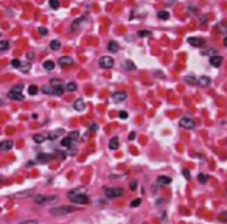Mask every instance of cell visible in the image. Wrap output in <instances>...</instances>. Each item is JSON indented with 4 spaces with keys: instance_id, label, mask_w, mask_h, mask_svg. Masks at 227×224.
<instances>
[{
    "instance_id": "6da1fadb",
    "label": "cell",
    "mask_w": 227,
    "mask_h": 224,
    "mask_svg": "<svg viewBox=\"0 0 227 224\" xmlns=\"http://www.w3.org/2000/svg\"><path fill=\"white\" fill-rule=\"evenodd\" d=\"M75 205H59V207H53L50 209V215H53V216H58V215H69V213H73L76 212Z\"/></svg>"
},
{
    "instance_id": "7a4b0ae2",
    "label": "cell",
    "mask_w": 227,
    "mask_h": 224,
    "mask_svg": "<svg viewBox=\"0 0 227 224\" xmlns=\"http://www.w3.org/2000/svg\"><path fill=\"white\" fill-rule=\"evenodd\" d=\"M123 195V189L120 187H106L104 189V196L107 199H115V198H120Z\"/></svg>"
},
{
    "instance_id": "3957f363",
    "label": "cell",
    "mask_w": 227,
    "mask_h": 224,
    "mask_svg": "<svg viewBox=\"0 0 227 224\" xmlns=\"http://www.w3.org/2000/svg\"><path fill=\"white\" fill-rule=\"evenodd\" d=\"M54 201H58V196H54V195H36L34 196V202L36 204L54 202Z\"/></svg>"
},
{
    "instance_id": "277c9868",
    "label": "cell",
    "mask_w": 227,
    "mask_h": 224,
    "mask_svg": "<svg viewBox=\"0 0 227 224\" xmlns=\"http://www.w3.org/2000/svg\"><path fill=\"white\" fill-rule=\"evenodd\" d=\"M114 62H115V61H114L111 56H101V58H100V61H98V64H100L101 69H112Z\"/></svg>"
},
{
    "instance_id": "5b68a950",
    "label": "cell",
    "mask_w": 227,
    "mask_h": 224,
    "mask_svg": "<svg viewBox=\"0 0 227 224\" xmlns=\"http://www.w3.org/2000/svg\"><path fill=\"white\" fill-rule=\"evenodd\" d=\"M179 125H180L184 129H193L196 123H194V120L190 118V117H182V118L179 120Z\"/></svg>"
},
{
    "instance_id": "8992f818",
    "label": "cell",
    "mask_w": 227,
    "mask_h": 224,
    "mask_svg": "<svg viewBox=\"0 0 227 224\" xmlns=\"http://www.w3.org/2000/svg\"><path fill=\"white\" fill-rule=\"evenodd\" d=\"M79 195H87V190H86V187H78V189H75V190H70L69 193H67V198L72 199V198H75V196H79Z\"/></svg>"
},
{
    "instance_id": "52a82bcc",
    "label": "cell",
    "mask_w": 227,
    "mask_h": 224,
    "mask_svg": "<svg viewBox=\"0 0 227 224\" xmlns=\"http://www.w3.org/2000/svg\"><path fill=\"white\" fill-rule=\"evenodd\" d=\"M73 204H78V205H83V204H89V196L87 195H79V196H75V198L70 199Z\"/></svg>"
},
{
    "instance_id": "ba28073f",
    "label": "cell",
    "mask_w": 227,
    "mask_h": 224,
    "mask_svg": "<svg viewBox=\"0 0 227 224\" xmlns=\"http://www.w3.org/2000/svg\"><path fill=\"white\" fill-rule=\"evenodd\" d=\"M64 134H65L64 129H56V131H52V132H50L48 136H47V138H50V140H56L58 137L64 136Z\"/></svg>"
},
{
    "instance_id": "9c48e42d",
    "label": "cell",
    "mask_w": 227,
    "mask_h": 224,
    "mask_svg": "<svg viewBox=\"0 0 227 224\" xmlns=\"http://www.w3.org/2000/svg\"><path fill=\"white\" fill-rule=\"evenodd\" d=\"M126 98H128V93H126V92H115V93L112 95V100H114V101H117V103L125 101Z\"/></svg>"
},
{
    "instance_id": "30bf717a",
    "label": "cell",
    "mask_w": 227,
    "mask_h": 224,
    "mask_svg": "<svg viewBox=\"0 0 227 224\" xmlns=\"http://www.w3.org/2000/svg\"><path fill=\"white\" fill-rule=\"evenodd\" d=\"M8 98H11V100H16V101H22L24 100V95H22L20 92H16V90H11L8 92Z\"/></svg>"
},
{
    "instance_id": "8fae6325",
    "label": "cell",
    "mask_w": 227,
    "mask_h": 224,
    "mask_svg": "<svg viewBox=\"0 0 227 224\" xmlns=\"http://www.w3.org/2000/svg\"><path fill=\"white\" fill-rule=\"evenodd\" d=\"M13 146H14V142H13V140H3V142H0V150H2V151H10Z\"/></svg>"
},
{
    "instance_id": "7c38bea8",
    "label": "cell",
    "mask_w": 227,
    "mask_h": 224,
    "mask_svg": "<svg viewBox=\"0 0 227 224\" xmlns=\"http://www.w3.org/2000/svg\"><path fill=\"white\" fill-rule=\"evenodd\" d=\"M188 44L193 47H201V45H204V39L202 38H188Z\"/></svg>"
},
{
    "instance_id": "4fadbf2b",
    "label": "cell",
    "mask_w": 227,
    "mask_h": 224,
    "mask_svg": "<svg viewBox=\"0 0 227 224\" xmlns=\"http://www.w3.org/2000/svg\"><path fill=\"white\" fill-rule=\"evenodd\" d=\"M210 64H212V67H221V64H222V58H221L219 55L212 56V58H210Z\"/></svg>"
},
{
    "instance_id": "5bb4252c",
    "label": "cell",
    "mask_w": 227,
    "mask_h": 224,
    "mask_svg": "<svg viewBox=\"0 0 227 224\" xmlns=\"http://www.w3.org/2000/svg\"><path fill=\"white\" fill-rule=\"evenodd\" d=\"M210 83H212V79L208 78V77H199V78H198V84H199L201 87L210 86Z\"/></svg>"
},
{
    "instance_id": "9a60e30c",
    "label": "cell",
    "mask_w": 227,
    "mask_h": 224,
    "mask_svg": "<svg viewBox=\"0 0 227 224\" xmlns=\"http://www.w3.org/2000/svg\"><path fill=\"white\" fill-rule=\"evenodd\" d=\"M72 64H73V59H72L70 56H62V58H59V65L67 67V65H72Z\"/></svg>"
},
{
    "instance_id": "2e32d148",
    "label": "cell",
    "mask_w": 227,
    "mask_h": 224,
    "mask_svg": "<svg viewBox=\"0 0 227 224\" xmlns=\"http://www.w3.org/2000/svg\"><path fill=\"white\" fill-rule=\"evenodd\" d=\"M34 193V190H24V191H17L14 195V198H30Z\"/></svg>"
},
{
    "instance_id": "e0dca14e",
    "label": "cell",
    "mask_w": 227,
    "mask_h": 224,
    "mask_svg": "<svg viewBox=\"0 0 227 224\" xmlns=\"http://www.w3.org/2000/svg\"><path fill=\"white\" fill-rule=\"evenodd\" d=\"M73 107H75L76 111H84V109H86V101L79 98V100H76V101L73 103Z\"/></svg>"
},
{
    "instance_id": "ac0fdd59",
    "label": "cell",
    "mask_w": 227,
    "mask_h": 224,
    "mask_svg": "<svg viewBox=\"0 0 227 224\" xmlns=\"http://www.w3.org/2000/svg\"><path fill=\"white\" fill-rule=\"evenodd\" d=\"M42 67H44L45 70H48V72H50V70H53V69H54V62H53L52 59H45V61L42 62Z\"/></svg>"
},
{
    "instance_id": "d6986e66",
    "label": "cell",
    "mask_w": 227,
    "mask_h": 224,
    "mask_svg": "<svg viewBox=\"0 0 227 224\" xmlns=\"http://www.w3.org/2000/svg\"><path fill=\"white\" fill-rule=\"evenodd\" d=\"M157 184H160V185H168V184H171V177H168V176H159L157 177Z\"/></svg>"
},
{
    "instance_id": "ffe728a7",
    "label": "cell",
    "mask_w": 227,
    "mask_h": 224,
    "mask_svg": "<svg viewBox=\"0 0 227 224\" xmlns=\"http://www.w3.org/2000/svg\"><path fill=\"white\" fill-rule=\"evenodd\" d=\"M107 50H111V51L115 53V51H118V50H120V45H118V44H117L115 41H111V42L107 44Z\"/></svg>"
},
{
    "instance_id": "44dd1931",
    "label": "cell",
    "mask_w": 227,
    "mask_h": 224,
    "mask_svg": "<svg viewBox=\"0 0 227 224\" xmlns=\"http://www.w3.org/2000/svg\"><path fill=\"white\" fill-rule=\"evenodd\" d=\"M118 145H120L118 137H112L111 142H109V148H111V150H117V148H118Z\"/></svg>"
},
{
    "instance_id": "7402d4cb",
    "label": "cell",
    "mask_w": 227,
    "mask_h": 224,
    "mask_svg": "<svg viewBox=\"0 0 227 224\" xmlns=\"http://www.w3.org/2000/svg\"><path fill=\"white\" fill-rule=\"evenodd\" d=\"M33 140H34L36 143H42V142L47 140V136H44V134H34V136H33Z\"/></svg>"
},
{
    "instance_id": "603a6c76",
    "label": "cell",
    "mask_w": 227,
    "mask_h": 224,
    "mask_svg": "<svg viewBox=\"0 0 227 224\" xmlns=\"http://www.w3.org/2000/svg\"><path fill=\"white\" fill-rule=\"evenodd\" d=\"M50 86L52 87H61V86H64V83H62V79H59V78H53L52 81H50Z\"/></svg>"
},
{
    "instance_id": "cb8c5ba5",
    "label": "cell",
    "mask_w": 227,
    "mask_h": 224,
    "mask_svg": "<svg viewBox=\"0 0 227 224\" xmlns=\"http://www.w3.org/2000/svg\"><path fill=\"white\" fill-rule=\"evenodd\" d=\"M52 159H53V156H48V154H39L38 156V160H39V162H42V163L48 162V160H52Z\"/></svg>"
},
{
    "instance_id": "d4e9b609",
    "label": "cell",
    "mask_w": 227,
    "mask_h": 224,
    "mask_svg": "<svg viewBox=\"0 0 227 224\" xmlns=\"http://www.w3.org/2000/svg\"><path fill=\"white\" fill-rule=\"evenodd\" d=\"M76 83L75 81H70V83H67V86H65V92H75L76 90Z\"/></svg>"
},
{
    "instance_id": "484cf974",
    "label": "cell",
    "mask_w": 227,
    "mask_h": 224,
    "mask_svg": "<svg viewBox=\"0 0 227 224\" xmlns=\"http://www.w3.org/2000/svg\"><path fill=\"white\" fill-rule=\"evenodd\" d=\"M123 67H125L126 70H135V64H134L132 61H129V59L123 62Z\"/></svg>"
},
{
    "instance_id": "4316f807",
    "label": "cell",
    "mask_w": 227,
    "mask_h": 224,
    "mask_svg": "<svg viewBox=\"0 0 227 224\" xmlns=\"http://www.w3.org/2000/svg\"><path fill=\"white\" fill-rule=\"evenodd\" d=\"M184 81L187 84H198V78H194L193 75H188V77L184 78Z\"/></svg>"
},
{
    "instance_id": "83f0119b",
    "label": "cell",
    "mask_w": 227,
    "mask_h": 224,
    "mask_svg": "<svg viewBox=\"0 0 227 224\" xmlns=\"http://www.w3.org/2000/svg\"><path fill=\"white\" fill-rule=\"evenodd\" d=\"M157 17L160 20H168L170 19V13L168 11H160V13H157Z\"/></svg>"
},
{
    "instance_id": "f1b7e54d",
    "label": "cell",
    "mask_w": 227,
    "mask_h": 224,
    "mask_svg": "<svg viewBox=\"0 0 227 224\" xmlns=\"http://www.w3.org/2000/svg\"><path fill=\"white\" fill-rule=\"evenodd\" d=\"M50 48H52V50H59V48H61V42L54 39V41L50 42Z\"/></svg>"
},
{
    "instance_id": "f546056e",
    "label": "cell",
    "mask_w": 227,
    "mask_h": 224,
    "mask_svg": "<svg viewBox=\"0 0 227 224\" xmlns=\"http://www.w3.org/2000/svg\"><path fill=\"white\" fill-rule=\"evenodd\" d=\"M19 69H20L22 72H25V73H26V72H30V69H31V64H30V62H24V64H20V67H19Z\"/></svg>"
},
{
    "instance_id": "4dcf8cb0",
    "label": "cell",
    "mask_w": 227,
    "mask_h": 224,
    "mask_svg": "<svg viewBox=\"0 0 227 224\" xmlns=\"http://www.w3.org/2000/svg\"><path fill=\"white\" fill-rule=\"evenodd\" d=\"M78 137H79V132H78V131H72V132L69 134V138H70L72 142L78 140Z\"/></svg>"
},
{
    "instance_id": "1f68e13d",
    "label": "cell",
    "mask_w": 227,
    "mask_h": 224,
    "mask_svg": "<svg viewBox=\"0 0 227 224\" xmlns=\"http://www.w3.org/2000/svg\"><path fill=\"white\" fill-rule=\"evenodd\" d=\"M198 181L201 182V184H205V182L208 181V174H204V173H201V174H199V176H198Z\"/></svg>"
},
{
    "instance_id": "d6a6232c",
    "label": "cell",
    "mask_w": 227,
    "mask_h": 224,
    "mask_svg": "<svg viewBox=\"0 0 227 224\" xmlns=\"http://www.w3.org/2000/svg\"><path fill=\"white\" fill-rule=\"evenodd\" d=\"M137 187H139V182H137V179H132V181L129 182V190H137Z\"/></svg>"
},
{
    "instance_id": "836d02e7",
    "label": "cell",
    "mask_w": 227,
    "mask_h": 224,
    "mask_svg": "<svg viewBox=\"0 0 227 224\" xmlns=\"http://www.w3.org/2000/svg\"><path fill=\"white\" fill-rule=\"evenodd\" d=\"M38 92H39V89H38V86H34V84L28 87V93H30V95H36Z\"/></svg>"
},
{
    "instance_id": "e575fe53",
    "label": "cell",
    "mask_w": 227,
    "mask_h": 224,
    "mask_svg": "<svg viewBox=\"0 0 227 224\" xmlns=\"http://www.w3.org/2000/svg\"><path fill=\"white\" fill-rule=\"evenodd\" d=\"M72 143H73V142H72L69 137H64V138H62V140H61V145H62V146H70Z\"/></svg>"
},
{
    "instance_id": "d590c367",
    "label": "cell",
    "mask_w": 227,
    "mask_h": 224,
    "mask_svg": "<svg viewBox=\"0 0 227 224\" xmlns=\"http://www.w3.org/2000/svg\"><path fill=\"white\" fill-rule=\"evenodd\" d=\"M139 36H140V38H151V31L142 30V31H139Z\"/></svg>"
},
{
    "instance_id": "8d00e7d4",
    "label": "cell",
    "mask_w": 227,
    "mask_h": 224,
    "mask_svg": "<svg viewBox=\"0 0 227 224\" xmlns=\"http://www.w3.org/2000/svg\"><path fill=\"white\" fill-rule=\"evenodd\" d=\"M50 6H52L53 10H58V8H59V0H50Z\"/></svg>"
},
{
    "instance_id": "74e56055",
    "label": "cell",
    "mask_w": 227,
    "mask_h": 224,
    "mask_svg": "<svg viewBox=\"0 0 227 224\" xmlns=\"http://www.w3.org/2000/svg\"><path fill=\"white\" fill-rule=\"evenodd\" d=\"M142 204V199H134V201H131V207H139V205Z\"/></svg>"
},
{
    "instance_id": "f35d334b",
    "label": "cell",
    "mask_w": 227,
    "mask_h": 224,
    "mask_svg": "<svg viewBox=\"0 0 227 224\" xmlns=\"http://www.w3.org/2000/svg\"><path fill=\"white\" fill-rule=\"evenodd\" d=\"M204 55H212V56H216V50L215 48H208V50H205V51H202Z\"/></svg>"
},
{
    "instance_id": "ab89813d",
    "label": "cell",
    "mask_w": 227,
    "mask_h": 224,
    "mask_svg": "<svg viewBox=\"0 0 227 224\" xmlns=\"http://www.w3.org/2000/svg\"><path fill=\"white\" fill-rule=\"evenodd\" d=\"M20 64H22V62H20L19 59H13V61H11V65L14 67V69H19V67H20Z\"/></svg>"
},
{
    "instance_id": "60d3db41",
    "label": "cell",
    "mask_w": 227,
    "mask_h": 224,
    "mask_svg": "<svg viewBox=\"0 0 227 224\" xmlns=\"http://www.w3.org/2000/svg\"><path fill=\"white\" fill-rule=\"evenodd\" d=\"M8 45H10V44L6 41H0V50H8Z\"/></svg>"
},
{
    "instance_id": "b9f144b4",
    "label": "cell",
    "mask_w": 227,
    "mask_h": 224,
    "mask_svg": "<svg viewBox=\"0 0 227 224\" xmlns=\"http://www.w3.org/2000/svg\"><path fill=\"white\" fill-rule=\"evenodd\" d=\"M38 31H39V34H42V36H45V34L48 33V31H47V28H44V26H39V28H38Z\"/></svg>"
},
{
    "instance_id": "7bdbcfd3",
    "label": "cell",
    "mask_w": 227,
    "mask_h": 224,
    "mask_svg": "<svg viewBox=\"0 0 227 224\" xmlns=\"http://www.w3.org/2000/svg\"><path fill=\"white\" fill-rule=\"evenodd\" d=\"M42 92H44V93H53V89H52V86H50V87L45 86V87L42 89Z\"/></svg>"
},
{
    "instance_id": "ee69618b",
    "label": "cell",
    "mask_w": 227,
    "mask_h": 224,
    "mask_svg": "<svg viewBox=\"0 0 227 224\" xmlns=\"http://www.w3.org/2000/svg\"><path fill=\"white\" fill-rule=\"evenodd\" d=\"M20 224H38V221H34V219H25V221H20Z\"/></svg>"
},
{
    "instance_id": "f6af8a7d",
    "label": "cell",
    "mask_w": 227,
    "mask_h": 224,
    "mask_svg": "<svg viewBox=\"0 0 227 224\" xmlns=\"http://www.w3.org/2000/svg\"><path fill=\"white\" fill-rule=\"evenodd\" d=\"M118 117H120V118H123V120H125V118H128V112L121 111V112H120V114H118Z\"/></svg>"
},
{
    "instance_id": "bcb514c9",
    "label": "cell",
    "mask_w": 227,
    "mask_h": 224,
    "mask_svg": "<svg viewBox=\"0 0 227 224\" xmlns=\"http://www.w3.org/2000/svg\"><path fill=\"white\" fill-rule=\"evenodd\" d=\"M13 90H16V92H20V93H22V86H20V84H17V86L13 87Z\"/></svg>"
},
{
    "instance_id": "7dc6e473",
    "label": "cell",
    "mask_w": 227,
    "mask_h": 224,
    "mask_svg": "<svg viewBox=\"0 0 227 224\" xmlns=\"http://www.w3.org/2000/svg\"><path fill=\"white\" fill-rule=\"evenodd\" d=\"M182 173H184V177H185V179H190V177H191V176H190V171H188V170H184Z\"/></svg>"
},
{
    "instance_id": "c3c4849f",
    "label": "cell",
    "mask_w": 227,
    "mask_h": 224,
    "mask_svg": "<svg viewBox=\"0 0 227 224\" xmlns=\"http://www.w3.org/2000/svg\"><path fill=\"white\" fill-rule=\"evenodd\" d=\"M26 58H28L30 61H31V59H34V53H33V51H28V53H26Z\"/></svg>"
},
{
    "instance_id": "681fc988",
    "label": "cell",
    "mask_w": 227,
    "mask_h": 224,
    "mask_svg": "<svg viewBox=\"0 0 227 224\" xmlns=\"http://www.w3.org/2000/svg\"><path fill=\"white\" fill-rule=\"evenodd\" d=\"M135 137H137V134H135V132L132 131V132H129V137H128V138H129V140H134Z\"/></svg>"
},
{
    "instance_id": "f907efd6",
    "label": "cell",
    "mask_w": 227,
    "mask_h": 224,
    "mask_svg": "<svg viewBox=\"0 0 227 224\" xmlns=\"http://www.w3.org/2000/svg\"><path fill=\"white\" fill-rule=\"evenodd\" d=\"M97 129H98V126H97V125H95V123H92V125H90V131H97Z\"/></svg>"
},
{
    "instance_id": "816d5d0a",
    "label": "cell",
    "mask_w": 227,
    "mask_h": 224,
    "mask_svg": "<svg viewBox=\"0 0 227 224\" xmlns=\"http://www.w3.org/2000/svg\"><path fill=\"white\" fill-rule=\"evenodd\" d=\"M222 42H224V45H226V47H227V34H226V36H224V39H222Z\"/></svg>"
},
{
    "instance_id": "f5cc1de1",
    "label": "cell",
    "mask_w": 227,
    "mask_h": 224,
    "mask_svg": "<svg viewBox=\"0 0 227 224\" xmlns=\"http://www.w3.org/2000/svg\"><path fill=\"white\" fill-rule=\"evenodd\" d=\"M222 218H224V219H226V221H227V212H226L224 215H222Z\"/></svg>"
},
{
    "instance_id": "db71d44e",
    "label": "cell",
    "mask_w": 227,
    "mask_h": 224,
    "mask_svg": "<svg viewBox=\"0 0 227 224\" xmlns=\"http://www.w3.org/2000/svg\"><path fill=\"white\" fill-rule=\"evenodd\" d=\"M0 106H2V100H0Z\"/></svg>"
},
{
    "instance_id": "11a10c76",
    "label": "cell",
    "mask_w": 227,
    "mask_h": 224,
    "mask_svg": "<svg viewBox=\"0 0 227 224\" xmlns=\"http://www.w3.org/2000/svg\"><path fill=\"white\" fill-rule=\"evenodd\" d=\"M0 38H2V33H0Z\"/></svg>"
}]
</instances>
